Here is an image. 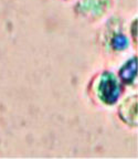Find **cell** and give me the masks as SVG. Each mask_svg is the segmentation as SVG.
<instances>
[{
  "label": "cell",
  "mask_w": 138,
  "mask_h": 159,
  "mask_svg": "<svg viewBox=\"0 0 138 159\" xmlns=\"http://www.w3.org/2000/svg\"><path fill=\"white\" fill-rule=\"evenodd\" d=\"M112 47L117 51H122L125 50L128 47V40L124 34H116L115 37L112 39Z\"/></svg>",
  "instance_id": "3957f363"
},
{
  "label": "cell",
  "mask_w": 138,
  "mask_h": 159,
  "mask_svg": "<svg viewBox=\"0 0 138 159\" xmlns=\"http://www.w3.org/2000/svg\"><path fill=\"white\" fill-rule=\"evenodd\" d=\"M122 89L115 75L105 72L102 75L97 85V95L102 102L107 105H113L119 98Z\"/></svg>",
  "instance_id": "6da1fadb"
},
{
  "label": "cell",
  "mask_w": 138,
  "mask_h": 159,
  "mask_svg": "<svg viewBox=\"0 0 138 159\" xmlns=\"http://www.w3.org/2000/svg\"><path fill=\"white\" fill-rule=\"evenodd\" d=\"M136 71H137V60L136 57L129 60L128 62H126V64L121 69V79L123 80L125 83H131L135 81L136 77Z\"/></svg>",
  "instance_id": "7a4b0ae2"
}]
</instances>
